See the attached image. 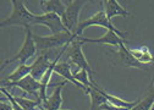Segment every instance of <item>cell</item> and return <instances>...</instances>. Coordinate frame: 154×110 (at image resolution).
<instances>
[{
	"mask_svg": "<svg viewBox=\"0 0 154 110\" xmlns=\"http://www.w3.org/2000/svg\"><path fill=\"white\" fill-rule=\"evenodd\" d=\"M11 5H12V11H11L10 16L0 23V26L2 27L22 26V27H25V29L31 28L32 22L34 21L37 15L32 14L27 9L25 2H22V0H11Z\"/></svg>",
	"mask_w": 154,
	"mask_h": 110,
	"instance_id": "obj_1",
	"label": "cell"
},
{
	"mask_svg": "<svg viewBox=\"0 0 154 110\" xmlns=\"http://www.w3.org/2000/svg\"><path fill=\"white\" fill-rule=\"evenodd\" d=\"M65 82L57 83L56 88L53 90V93L48 99L43 103V109L44 110H61V104H63V96H61V90L63 87L65 86Z\"/></svg>",
	"mask_w": 154,
	"mask_h": 110,
	"instance_id": "obj_11",
	"label": "cell"
},
{
	"mask_svg": "<svg viewBox=\"0 0 154 110\" xmlns=\"http://www.w3.org/2000/svg\"><path fill=\"white\" fill-rule=\"evenodd\" d=\"M82 45H83V42H82V35L81 37H76V38L71 42V44L69 45V58L70 60L72 61V64H75L80 70H86L91 78L93 80V71L85 57V54L82 51Z\"/></svg>",
	"mask_w": 154,
	"mask_h": 110,
	"instance_id": "obj_6",
	"label": "cell"
},
{
	"mask_svg": "<svg viewBox=\"0 0 154 110\" xmlns=\"http://www.w3.org/2000/svg\"><path fill=\"white\" fill-rule=\"evenodd\" d=\"M153 105H154V82H152L147 93L141 99H138L136 106H133L130 110H150Z\"/></svg>",
	"mask_w": 154,
	"mask_h": 110,
	"instance_id": "obj_17",
	"label": "cell"
},
{
	"mask_svg": "<svg viewBox=\"0 0 154 110\" xmlns=\"http://www.w3.org/2000/svg\"><path fill=\"white\" fill-rule=\"evenodd\" d=\"M99 89H100V93L105 97V99H106V102L108 103H110V104H112L114 106H119V108H127V109H132L133 106H136V104L138 103V100H134V102H126V100H124V99H120L119 97H115V96H112V94H110V93H108L106 90H104V89H102L100 87H99Z\"/></svg>",
	"mask_w": 154,
	"mask_h": 110,
	"instance_id": "obj_18",
	"label": "cell"
},
{
	"mask_svg": "<svg viewBox=\"0 0 154 110\" xmlns=\"http://www.w3.org/2000/svg\"><path fill=\"white\" fill-rule=\"evenodd\" d=\"M31 72H32V65H26V64L18 65L5 80H3L2 87L5 88V87H9L10 84H12V83H15L17 81H21L22 78L27 77L28 75H31Z\"/></svg>",
	"mask_w": 154,
	"mask_h": 110,
	"instance_id": "obj_10",
	"label": "cell"
},
{
	"mask_svg": "<svg viewBox=\"0 0 154 110\" xmlns=\"http://www.w3.org/2000/svg\"><path fill=\"white\" fill-rule=\"evenodd\" d=\"M54 72H56L59 76H61V77H64L65 78V81H69V82H71V83H73L77 88H80V89H83V92L86 93V89H85V87L80 83V82H77L76 81V78L73 77V75H72V71H71V69H70V65H69V63H66V61H59L56 65H55V67H54Z\"/></svg>",
	"mask_w": 154,
	"mask_h": 110,
	"instance_id": "obj_15",
	"label": "cell"
},
{
	"mask_svg": "<svg viewBox=\"0 0 154 110\" xmlns=\"http://www.w3.org/2000/svg\"><path fill=\"white\" fill-rule=\"evenodd\" d=\"M34 25H42L45 26L50 29V32L53 34H60V33H67L70 32L64 22H63V18L56 15V14H42V15H37L34 21L32 22V26Z\"/></svg>",
	"mask_w": 154,
	"mask_h": 110,
	"instance_id": "obj_7",
	"label": "cell"
},
{
	"mask_svg": "<svg viewBox=\"0 0 154 110\" xmlns=\"http://www.w3.org/2000/svg\"><path fill=\"white\" fill-rule=\"evenodd\" d=\"M131 54L136 58L141 64L143 65H147V64H150L153 60H154V57L153 54L150 53L149 48L148 47H141V48H136V49H130Z\"/></svg>",
	"mask_w": 154,
	"mask_h": 110,
	"instance_id": "obj_19",
	"label": "cell"
},
{
	"mask_svg": "<svg viewBox=\"0 0 154 110\" xmlns=\"http://www.w3.org/2000/svg\"><path fill=\"white\" fill-rule=\"evenodd\" d=\"M114 54H116L118 57H119V59H120V61H121L124 65H126V66H130V67H137V69H147L146 65L141 64V63H140V61L131 54L130 49L126 48L125 43H121V44L119 45V50H118V51H115Z\"/></svg>",
	"mask_w": 154,
	"mask_h": 110,
	"instance_id": "obj_12",
	"label": "cell"
},
{
	"mask_svg": "<svg viewBox=\"0 0 154 110\" xmlns=\"http://www.w3.org/2000/svg\"><path fill=\"white\" fill-rule=\"evenodd\" d=\"M82 42H83V44L85 43H97V44H110L114 47H119L121 43H125V39L121 35H119L116 32L108 29L106 33L98 39H91V38H87V37L82 35Z\"/></svg>",
	"mask_w": 154,
	"mask_h": 110,
	"instance_id": "obj_9",
	"label": "cell"
},
{
	"mask_svg": "<svg viewBox=\"0 0 154 110\" xmlns=\"http://www.w3.org/2000/svg\"><path fill=\"white\" fill-rule=\"evenodd\" d=\"M91 26H100V27H104L106 29H110V31H114V32H116L119 35H121L122 38L125 39V37H126V33H122L120 32L118 28H115L112 22L108 20V17L105 15V12L102 10V11H98L97 14H94L93 16H91L89 18H87V20H85L83 22H81L79 25V28H77V31L75 32V35L76 37H81L82 35V32L91 27Z\"/></svg>",
	"mask_w": 154,
	"mask_h": 110,
	"instance_id": "obj_5",
	"label": "cell"
},
{
	"mask_svg": "<svg viewBox=\"0 0 154 110\" xmlns=\"http://www.w3.org/2000/svg\"><path fill=\"white\" fill-rule=\"evenodd\" d=\"M150 110H154V105H153V108H152V109H150Z\"/></svg>",
	"mask_w": 154,
	"mask_h": 110,
	"instance_id": "obj_23",
	"label": "cell"
},
{
	"mask_svg": "<svg viewBox=\"0 0 154 110\" xmlns=\"http://www.w3.org/2000/svg\"><path fill=\"white\" fill-rule=\"evenodd\" d=\"M33 38L37 45V50L39 54L47 53L49 49L56 48L59 45H70L71 42L76 38V35L72 34L71 32H65V33H60V34H51V35H47V37H42V35H37L33 34Z\"/></svg>",
	"mask_w": 154,
	"mask_h": 110,
	"instance_id": "obj_2",
	"label": "cell"
},
{
	"mask_svg": "<svg viewBox=\"0 0 154 110\" xmlns=\"http://www.w3.org/2000/svg\"><path fill=\"white\" fill-rule=\"evenodd\" d=\"M103 5H104V12L109 21H112V18L116 16H122V17L130 16V12L125 8H122L116 0H104Z\"/></svg>",
	"mask_w": 154,
	"mask_h": 110,
	"instance_id": "obj_13",
	"label": "cell"
},
{
	"mask_svg": "<svg viewBox=\"0 0 154 110\" xmlns=\"http://www.w3.org/2000/svg\"><path fill=\"white\" fill-rule=\"evenodd\" d=\"M15 100L17 102V104L20 105L23 110H44L43 105L41 103H38L37 100H33L31 98H23V97H15Z\"/></svg>",
	"mask_w": 154,
	"mask_h": 110,
	"instance_id": "obj_20",
	"label": "cell"
},
{
	"mask_svg": "<svg viewBox=\"0 0 154 110\" xmlns=\"http://www.w3.org/2000/svg\"><path fill=\"white\" fill-rule=\"evenodd\" d=\"M37 53H38V50H37V45H35V42H34V38H33V33H32L31 28H28V29H26L25 41H23L22 47L20 48V50H18V53L15 55L14 58H11L9 60H5L4 64H3V67H4V65L11 64V63H17L20 65H23V64H26L27 60L33 58Z\"/></svg>",
	"mask_w": 154,
	"mask_h": 110,
	"instance_id": "obj_3",
	"label": "cell"
},
{
	"mask_svg": "<svg viewBox=\"0 0 154 110\" xmlns=\"http://www.w3.org/2000/svg\"><path fill=\"white\" fill-rule=\"evenodd\" d=\"M0 110H14V108H12V104L10 102L9 103L2 102L0 103Z\"/></svg>",
	"mask_w": 154,
	"mask_h": 110,
	"instance_id": "obj_22",
	"label": "cell"
},
{
	"mask_svg": "<svg viewBox=\"0 0 154 110\" xmlns=\"http://www.w3.org/2000/svg\"><path fill=\"white\" fill-rule=\"evenodd\" d=\"M99 110H130V109H127V108H119V106H114L112 104H110V103H104L100 108H99Z\"/></svg>",
	"mask_w": 154,
	"mask_h": 110,
	"instance_id": "obj_21",
	"label": "cell"
},
{
	"mask_svg": "<svg viewBox=\"0 0 154 110\" xmlns=\"http://www.w3.org/2000/svg\"><path fill=\"white\" fill-rule=\"evenodd\" d=\"M39 5L42 8L43 14H56L61 18L64 17L66 11V4L61 0H45V2L42 0V2H39Z\"/></svg>",
	"mask_w": 154,
	"mask_h": 110,
	"instance_id": "obj_14",
	"label": "cell"
},
{
	"mask_svg": "<svg viewBox=\"0 0 154 110\" xmlns=\"http://www.w3.org/2000/svg\"><path fill=\"white\" fill-rule=\"evenodd\" d=\"M51 63L49 60V54L48 53H43L39 54L38 58L35 59V61L32 64V72H31V76L34 77L37 81H39L43 78V76L47 73V71L49 70Z\"/></svg>",
	"mask_w": 154,
	"mask_h": 110,
	"instance_id": "obj_8",
	"label": "cell"
},
{
	"mask_svg": "<svg viewBox=\"0 0 154 110\" xmlns=\"http://www.w3.org/2000/svg\"><path fill=\"white\" fill-rule=\"evenodd\" d=\"M87 2L86 0H66V11L65 15L63 17V22L65 25V27L72 33L75 34V32L79 28V16H80V11L81 9L85 6Z\"/></svg>",
	"mask_w": 154,
	"mask_h": 110,
	"instance_id": "obj_4",
	"label": "cell"
},
{
	"mask_svg": "<svg viewBox=\"0 0 154 110\" xmlns=\"http://www.w3.org/2000/svg\"><path fill=\"white\" fill-rule=\"evenodd\" d=\"M87 94L91 98V108H89V110H99V108L104 103H106L105 97L100 93L99 86L95 83L94 81H92V86L88 88Z\"/></svg>",
	"mask_w": 154,
	"mask_h": 110,
	"instance_id": "obj_16",
	"label": "cell"
}]
</instances>
